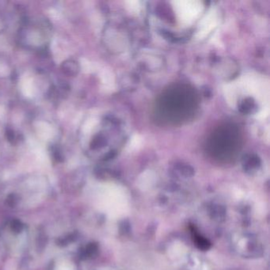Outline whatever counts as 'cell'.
<instances>
[{"instance_id":"cell-1","label":"cell","mask_w":270,"mask_h":270,"mask_svg":"<svg viewBox=\"0 0 270 270\" xmlns=\"http://www.w3.org/2000/svg\"><path fill=\"white\" fill-rule=\"evenodd\" d=\"M236 84L243 89L247 94L254 96L259 101H264L268 99L269 86L268 82L258 75H249L244 76Z\"/></svg>"},{"instance_id":"cell-2","label":"cell","mask_w":270,"mask_h":270,"mask_svg":"<svg viewBox=\"0 0 270 270\" xmlns=\"http://www.w3.org/2000/svg\"><path fill=\"white\" fill-rule=\"evenodd\" d=\"M173 4L178 20L185 26L195 21L203 11L202 4L198 1H176Z\"/></svg>"},{"instance_id":"cell-3","label":"cell","mask_w":270,"mask_h":270,"mask_svg":"<svg viewBox=\"0 0 270 270\" xmlns=\"http://www.w3.org/2000/svg\"><path fill=\"white\" fill-rule=\"evenodd\" d=\"M216 24H217V14L214 10H211L200 24L199 30L197 32V38H203L205 37L208 33L212 31L214 27H216Z\"/></svg>"},{"instance_id":"cell-4","label":"cell","mask_w":270,"mask_h":270,"mask_svg":"<svg viewBox=\"0 0 270 270\" xmlns=\"http://www.w3.org/2000/svg\"><path fill=\"white\" fill-rule=\"evenodd\" d=\"M64 69L66 73L68 75H74L76 73V64L74 62L73 60H68L67 62L64 63Z\"/></svg>"},{"instance_id":"cell-5","label":"cell","mask_w":270,"mask_h":270,"mask_svg":"<svg viewBox=\"0 0 270 270\" xmlns=\"http://www.w3.org/2000/svg\"><path fill=\"white\" fill-rule=\"evenodd\" d=\"M128 8H129L130 11L132 12H139L140 4L139 2H128Z\"/></svg>"}]
</instances>
